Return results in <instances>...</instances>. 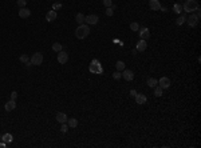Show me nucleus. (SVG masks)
Segmentation results:
<instances>
[{"label": "nucleus", "instance_id": "3", "mask_svg": "<svg viewBox=\"0 0 201 148\" xmlns=\"http://www.w3.org/2000/svg\"><path fill=\"white\" fill-rule=\"evenodd\" d=\"M30 63L34 64V65H40L43 63V55L40 52H35L30 58Z\"/></svg>", "mask_w": 201, "mask_h": 148}, {"label": "nucleus", "instance_id": "21", "mask_svg": "<svg viewBox=\"0 0 201 148\" xmlns=\"http://www.w3.org/2000/svg\"><path fill=\"white\" fill-rule=\"evenodd\" d=\"M157 84H158V82L156 80L154 77H149V79H148V85H149L150 88H154V87H157Z\"/></svg>", "mask_w": 201, "mask_h": 148}, {"label": "nucleus", "instance_id": "2", "mask_svg": "<svg viewBox=\"0 0 201 148\" xmlns=\"http://www.w3.org/2000/svg\"><path fill=\"white\" fill-rule=\"evenodd\" d=\"M182 9L185 11V12L192 14L193 11H200V7H198V3L196 2V0H186L185 4L182 5Z\"/></svg>", "mask_w": 201, "mask_h": 148}, {"label": "nucleus", "instance_id": "17", "mask_svg": "<svg viewBox=\"0 0 201 148\" xmlns=\"http://www.w3.org/2000/svg\"><path fill=\"white\" fill-rule=\"evenodd\" d=\"M146 47H148V44H146V41H145L144 39H141V40L137 43V51H139V52L145 51V50H146Z\"/></svg>", "mask_w": 201, "mask_h": 148}, {"label": "nucleus", "instance_id": "22", "mask_svg": "<svg viewBox=\"0 0 201 148\" xmlns=\"http://www.w3.org/2000/svg\"><path fill=\"white\" fill-rule=\"evenodd\" d=\"M115 68H117V71H123L125 70V63L121 61V60H118L115 63Z\"/></svg>", "mask_w": 201, "mask_h": 148}, {"label": "nucleus", "instance_id": "31", "mask_svg": "<svg viewBox=\"0 0 201 148\" xmlns=\"http://www.w3.org/2000/svg\"><path fill=\"white\" fill-rule=\"evenodd\" d=\"M68 131V126L66 123H62V126H61V132H63V133H66Z\"/></svg>", "mask_w": 201, "mask_h": 148}, {"label": "nucleus", "instance_id": "26", "mask_svg": "<svg viewBox=\"0 0 201 148\" xmlns=\"http://www.w3.org/2000/svg\"><path fill=\"white\" fill-rule=\"evenodd\" d=\"M185 21H186V16H185V15H181L178 19H177V21H176V23H177V26H182Z\"/></svg>", "mask_w": 201, "mask_h": 148}, {"label": "nucleus", "instance_id": "28", "mask_svg": "<svg viewBox=\"0 0 201 148\" xmlns=\"http://www.w3.org/2000/svg\"><path fill=\"white\" fill-rule=\"evenodd\" d=\"M19 60H20L21 63H26V64H27V63H30V56H28V55H21L20 58H19Z\"/></svg>", "mask_w": 201, "mask_h": 148}, {"label": "nucleus", "instance_id": "36", "mask_svg": "<svg viewBox=\"0 0 201 148\" xmlns=\"http://www.w3.org/2000/svg\"><path fill=\"white\" fill-rule=\"evenodd\" d=\"M135 95H137V91H135V89H132V91H130V96H132V97H135Z\"/></svg>", "mask_w": 201, "mask_h": 148}, {"label": "nucleus", "instance_id": "38", "mask_svg": "<svg viewBox=\"0 0 201 148\" xmlns=\"http://www.w3.org/2000/svg\"><path fill=\"white\" fill-rule=\"evenodd\" d=\"M0 140H2V138H0Z\"/></svg>", "mask_w": 201, "mask_h": 148}, {"label": "nucleus", "instance_id": "25", "mask_svg": "<svg viewBox=\"0 0 201 148\" xmlns=\"http://www.w3.org/2000/svg\"><path fill=\"white\" fill-rule=\"evenodd\" d=\"M173 11H174L176 14H181V12H182V5L178 4V3L174 4V5H173Z\"/></svg>", "mask_w": 201, "mask_h": 148}, {"label": "nucleus", "instance_id": "4", "mask_svg": "<svg viewBox=\"0 0 201 148\" xmlns=\"http://www.w3.org/2000/svg\"><path fill=\"white\" fill-rule=\"evenodd\" d=\"M158 84H160V87H161L162 89H168V88L172 85V82H170L169 77L164 76V77H161L160 80H158Z\"/></svg>", "mask_w": 201, "mask_h": 148}, {"label": "nucleus", "instance_id": "35", "mask_svg": "<svg viewBox=\"0 0 201 148\" xmlns=\"http://www.w3.org/2000/svg\"><path fill=\"white\" fill-rule=\"evenodd\" d=\"M16 97H18V92H16V91H14V92L11 94V99H12V100H16Z\"/></svg>", "mask_w": 201, "mask_h": 148}, {"label": "nucleus", "instance_id": "5", "mask_svg": "<svg viewBox=\"0 0 201 148\" xmlns=\"http://www.w3.org/2000/svg\"><path fill=\"white\" fill-rule=\"evenodd\" d=\"M58 61L61 63V64H66L68 61V55L62 50L61 52H58Z\"/></svg>", "mask_w": 201, "mask_h": 148}, {"label": "nucleus", "instance_id": "27", "mask_svg": "<svg viewBox=\"0 0 201 148\" xmlns=\"http://www.w3.org/2000/svg\"><path fill=\"white\" fill-rule=\"evenodd\" d=\"M130 29H132V31H134V32H137V31L139 29V24H138L137 21H133L132 24H130Z\"/></svg>", "mask_w": 201, "mask_h": 148}, {"label": "nucleus", "instance_id": "20", "mask_svg": "<svg viewBox=\"0 0 201 148\" xmlns=\"http://www.w3.org/2000/svg\"><path fill=\"white\" fill-rule=\"evenodd\" d=\"M75 20H77V23H79V24H83L85 23V20H86V16L83 15V14H77V16H75Z\"/></svg>", "mask_w": 201, "mask_h": 148}, {"label": "nucleus", "instance_id": "11", "mask_svg": "<svg viewBox=\"0 0 201 148\" xmlns=\"http://www.w3.org/2000/svg\"><path fill=\"white\" fill-rule=\"evenodd\" d=\"M87 24H97V23L99 21V17L97 15H89L86 16V20H85Z\"/></svg>", "mask_w": 201, "mask_h": 148}, {"label": "nucleus", "instance_id": "12", "mask_svg": "<svg viewBox=\"0 0 201 148\" xmlns=\"http://www.w3.org/2000/svg\"><path fill=\"white\" fill-rule=\"evenodd\" d=\"M90 71H91V72H97V73H101V72H102V68L99 67V63H98L97 60H94L93 64L90 65Z\"/></svg>", "mask_w": 201, "mask_h": 148}, {"label": "nucleus", "instance_id": "18", "mask_svg": "<svg viewBox=\"0 0 201 148\" xmlns=\"http://www.w3.org/2000/svg\"><path fill=\"white\" fill-rule=\"evenodd\" d=\"M67 126H68V128H77L78 127V120L75 118L67 119Z\"/></svg>", "mask_w": 201, "mask_h": 148}, {"label": "nucleus", "instance_id": "16", "mask_svg": "<svg viewBox=\"0 0 201 148\" xmlns=\"http://www.w3.org/2000/svg\"><path fill=\"white\" fill-rule=\"evenodd\" d=\"M134 99L137 101V104H145L146 103V96L144 94H137Z\"/></svg>", "mask_w": 201, "mask_h": 148}, {"label": "nucleus", "instance_id": "33", "mask_svg": "<svg viewBox=\"0 0 201 148\" xmlns=\"http://www.w3.org/2000/svg\"><path fill=\"white\" fill-rule=\"evenodd\" d=\"M62 8V3H54L52 4V9L54 11H58V9H61Z\"/></svg>", "mask_w": 201, "mask_h": 148}, {"label": "nucleus", "instance_id": "14", "mask_svg": "<svg viewBox=\"0 0 201 148\" xmlns=\"http://www.w3.org/2000/svg\"><path fill=\"white\" fill-rule=\"evenodd\" d=\"M4 108H6V111H8V112L14 111V109L16 108V103H15V100H12V99H11L9 101H7V103H6V106H4Z\"/></svg>", "mask_w": 201, "mask_h": 148}, {"label": "nucleus", "instance_id": "1", "mask_svg": "<svg viewBox=\"0 0 201 148\" xmlns=\"http://www.w3.org/2000/svg\"><path fill=\"white\" fill-rule=\"evenodd\" d=\"M90 35V28L87 24H79V27L75 29V36L78 39H86Z\"/></svg>", "mask_w": 201, "mask_h": 148}, {"label": "nucleus", "instance_id": "29", "mask_svg": "<svg viewBox=\"0 0 201 148\" xmlns=\"http://www.w3.org/2000/svg\"><path fill=\"white\" fill-rule=\"evenodd\" d=\"M114 9H115L114 5H111V7H109V8H106V15H107V16H113V15H114Z\"/></svg>", "mask_w": 201, "mask_h": 148}, {"label": "nucleus", "instance_id": "37", "mask_svg": "<svg viewBox=\"0 0 201 148\" xmlns=\"http://www.w3.org/2000/svg\"><path fill=\"white\" fill-rule=\"evenodd\" d=\"M0 147H2V148H4V147H6V143H4V141H3V143H0Z\"/></svg>", "mask_w": 201, "mask_h": 148}, {"label": "nucleus", "instance_id": "23", "mask_svg": "<svg viewBox=\"0 0 201 148\" xmlns=\"http://www.w3.org/2000/svg\"><path fill=\"white\" fill-rule=\"evenodd\" d=\"M52 50H54L55 52H61V51L63 50V47H62L61 43H54V44H52Z\"/></svg>", "mask_w": 201, "mask_h": 148}, {"label": "nucleus", "instance_id": "13", "mask_svg": "<svg viewBox=\"0 0 201 148\" xmlns=\"http://www.w3.org/2000/svg\"><path fill=\"white\" fill-rule=\"evenodd\" d=\"M149 5H150V9H153V11H160L161 9V3L158 0H150Z\"/></svg>", "mask_w": 201, "mask_h": 148}, {"label": "nucleus", "instance_id": "9", "mask_svg": "<svg viewBox=\"0 0 201 148\" xmlns=\"http://www.w3.org/2000/svg\"><path fill=\"white\" fill-rule=\"evenodd\" d=\"M56 17H58L56 11H54V9H52V11H48V12L46 14V20H47V21H50V23H51V21H55Z\"/></svg>", "mask_w": 201, "mask_h": 148}, {"label": "nucleus", "instance_id": "34", "mask_svg": "<svg viewBox=\"0 0 201 148\" xmlns=\"http://www.w3.org/2000/svg\"><path fill=\"white\" fill-rule=\"evenodd\" d=\"M26 4H27V2H26V0H18V5H19L20 8L26 7Z\"/></svg>", "mask_w": 201, "mask_h": 148}, {"label": "nucleus", "instance_id": "8", "mask_svg": "<svg viewBox=\"0 0 201 148\" xmlns=\"http://www.w3.org/2000/svg\"><path fill=\"white\" fill-rule=\"evenodd\" d=\"M30 15H31V11H30L28 8L23 7V8L19 9V16H20L21 19H27V17H30Z\"/></svg>", "mask_w": 201, "mask_h": 148}, {"label": "nucleus", "instance_id": "7", "mask_svg": "<svg viewBox=\"0 0 201 148\" xmlns=\"http://www.w3.org/2000/svg\"><path fill=\"white\" fill-rule=\"evenodd\" d=\"M138 31H139V38H141V39L146 40V39H149V38H150V31H149L146 27L141 28V29H138Z\"/></svg>", "mask_w": 201, "mask_h": 148}, {"label": "nucleus", "instance_id": "15", "mask_svg": "<svg viewBox=\"0 0 201 148\" xmlns=\"http://www.w3.org/2000/svg\"><path fill=\"white\" fill-rule=\"evenodd\" d=\"M55 118H56V120L61 123V124H62V123H67V119H68L67 115H66V113H63V112H58Z\"/></svg>", "mask_w": 201, "mask_h": 148}, {"label": "nucleus", "instance_id": "6", "mask_svg": "<svg viewBox=\"0 0 201 148\" xmlns=\"http://www.w3.org/2000/svg\"><path fill=\"white\" fill-rule=\"evenodd\" d=\"M122 77L125 79V80H127V82H132L133 79H134V72L133 71H130V70H123V72H122Z\"/></svg>", "mask_w": 201, "mask_h": 148}, {"label": "nucleus", "instance_id": "32", "mask_svg": "<svg viewBox=\"0 0 201 148\" xmlns=\"http://www.w3.org/2000/svg\"><path fill=\"white\" fill-rule=\"evenodd\" d=\"M102 2H103V5H105L106 8H109V7L113 5V2H111V0H102Z\"/></svg>", "mask_w": 201, "mask_h": 148}, {"label": "nucleus", "instance_id": "24", "mask_svg": "<svg viewBox=\"0 0 201 148\" xmlns=\"http://www.w3.org/2000/svg\"><path fill=\"white\" fill-rule=\"evenodd\" d=\"M162 88L158 85V87H154V96H157V97H161L162 96Z\"/></svg>", "mask_w": 201, "mask_h": 148}, {"label": "nucleus", "instance_id": "30", "mask_svg": "<svg viewBox=\"0 0 201 148\" xmlns=\"http://www.w3.org/2000/svg\"><path fill=\"white\" fill-rule=\"evenodd\" d=\"M121 77H122V73H121L119 71H117V72L113 73V79H115V80H119Z\"/></svg>", "mask_w": 201, "mask_h": 148}, {"label": "nucleus", "instance_id": "19", "mask_svg": "<svg viewBox=\"0 0 201 148\" xmlns=\"http://www.w3.org/2000/svg\"><path fill=\"white\" fill-rule=\"evenodd\" d=\"M2 140L7 144V143H12V140H14V136L11 135V133H4L3 136H2Z\"/></svg>", "mask_w": 201, "mask_h": 148}, {"label": "nucleus", "instance_id": "10", "mask_svg": "<svg viewBox=\"0 0 201 148\" xmlns=\"http://www.w3.org/2000/svg\"><path fill=\"white\" fill-rule=\"evenodd\" d=\"M186 20H188V26L189 27H194L198 23V17L196 15H189V17H186Z\"/></svg>", "mask_w": 201, "mask_h": 148}]
</instances>
